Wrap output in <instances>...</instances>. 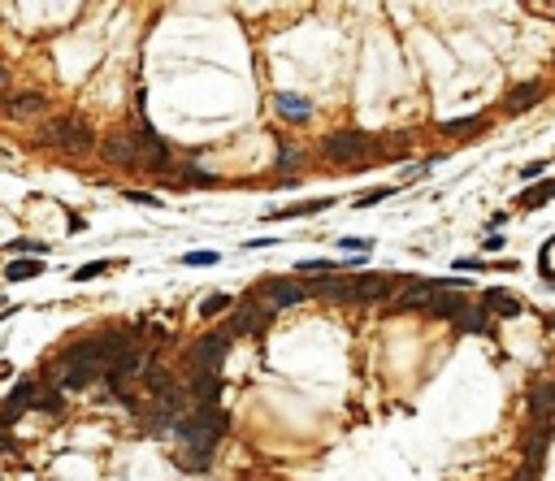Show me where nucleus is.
Instances as JSON below:
<instances>
[{
    "label": "nucleus",
    "mask_w": 555,
    "mask_h": 481,
    "mask_svg": "<svg viewBox=\"0 0 555 481\" xmlns=\"http://www.w3.org/2000/svg\"><path fill=\"white\" fill-rule=\"evenodd\" d=\"M135 139H139V157H143V165H148V169H165V161H169V147H165V139H157V131H152V126H148V121H139Z\"/></svg>",
    "instance_id": "nucleus-12"
},
{
    "label": "nucleus",
    "mask_w": 555,
    "mask_h": 481,
    "mask_svg": "<svg viewBox=\"0 0 555 481\" xmlns=\"http://www.w3.org/2000/svg\"><path fill=\"white\" fill-rule=\"evenodd\" d=\"M105 269H109V261H91V265H83V269L74 273V277H79V282H91V277H100Z\"/></svg>",
    "instance_id": "nucleus-26"
},
{
    "label": "nucleus",
    "mask_w": 555,
    "mask_h": 481,
    "mask_svg": "<svg viewBox=\"0 0 555 481\" xmlns=\"http://www.w3.org/2000/svg\"><path fill=\"white\" fill-rule=\"evenodd\" d=\"M9 113L13 117H35V113H44V91H9Z\"/></svg>",
    "instance_id": "nucleus-16"
},
{
    "label": "nucleus",
    "mask_w": 555,
    "mask_h": 481,
    "mask_svg": "<svg viewBox=\"0 0 555 481\" xmlns=\"http://www.w3.org/2000/svg\"><path fill=\"white\" fill-rule=\"evenodd\" d=\"M386 195H395V191H391V187H382V191H369V195H360V209L377 204V199H386Z\"/></svg>",
    "instance_id": "nucleus-29"
},
{
    "label": "nucleus",
    "mask_w": 555,
    "mask_h": 481,
    "mask_svg": "<svg viewBox=\"0 0 555 481\" xmlns=\"http://www.w3.org/2000/svg\"><path fill=\"white\" fill-rule=\"evenodd\" d=\"M278 113H282V117H308L313 113V100L295 95V91H278Z\"/></svg>",
    "instance_id": "nucleus-18"
},
{
    "label": "nucleus",
    "mask_w": 555,
    "mask_h": 481,
    "mask_svg": "<svg viewBox=\"0 0 555 481\" xmlns=\"http://www.w3.org/2000/svg\"><path fill=\"white\" fill-rule=\"evenodd\" d=\"M61 399H65V390H61V386H53L48 377H31V382H22V386L9 395V403H5V429H9L22 412H31V408L61 412Z\"/></svg>",
    "instance_id": "nucleus-2"
},
{
    "label": "nucleus",
    "mask_w": 555,
    "mask_h": 481,
    "mask_svg": "<svg viewBox=\"0 0 555 481\" xmlns=\"http://www.w3.org/2000/svg\"><path fill=\"white\" fill-rule=\"evenodd\" d=\"M482 308H486L490 317H521V299H516V295H508V291H486Z\"/></svg>",
    "instance_id": "nucleus-15"
},
{
    "label": "nucleus",
    "mask_w": 555,
    "mask_h": 481,
    "mask_svg": "<svg viewBox=\"0 0 555 481\" xmlns=\"http://www.w3.org/2000/svg\"><path fill=\"white\" fill-rule=\"evenodd\" d=\"M369 147H373V139L365 131H343L321 143L325 161H339V165H369Z\"/></svg>",
    "instance_id": "nucleus-5"
},
{
    "label": "nucleus",
    "mask_w": 555,
    "mask_h": 481,
    "mask_svg": "<svg viewBox=\"0 0 555 481\" xmlns=\"http://www.w3.org/2000/svg\"><path fill=\"white\" fill-rule=\"evenodd\" d=\"M551 403H555V386L547 382V386L534 390V399H529V412H534L538 421H551Z\"/></svg>",
    "instance_id": "nucleus-21"
},
{
    "label": "nucleus",
    "mask_w": 555,
    "mask_h": 481,
    "mask_svg": "<svg viewBox=\"0 0 555 481\" xmlns=\"http://www.w3.org/2000/svg\"><path fill=\"white\" fill-rule=\"evenodd\" d=\"M226 308H230V295H209L204 303H200V317H217Z\"/></svg>",
    "instance_id": "nucleus-24"
},
{
    "label": "nucleus",
    "mask_w": 555,
    "mask_h": 481,
    "mask_svg": "<svg viewBox=\"0 0 555 481\" xmlns=\"http://www.w3.org/2000/svg\"><path fill=\"white\" fill-rule=\"evenodd\" d=\"M538 100H542V83H521V87H512V95L503 100V105H508V109L516 113V109H529V105H538Z\"/></svg>",
    "instance_id": "nucleus-17"
},
{
    "label": "nucleus",
    "mask_w": 555,
    "mask_h": 481,
    "mask_svg": "<svg viewBox=\"0 0 555 481\" xmlns=\"http://www.w3.org/2000/svg\"><path fill=\"white\" fill-rule=\"evenodd\" d=\"M269 308L265 303H256V299H243L239 308H235V317H230V325H226V330L230 334H265V325H269Z\"/></svg>",
    "instance_id": "nucleus-8"
},
{
    "label": "nucleus",
    "mask_w": 555,
    "mask_h": 481,
    "mask_svg": "<svg viewBox=\"0 0 555 481\" xmlns=\"http://www.w3.org/2000/svg\"><path fill=\"white\" fill-rule=\"evenodd\" d=\"M464 308H469V299H464V291L456 286V291H443V295L430 303V308H425V317H434V321H456Z\"/></svg>",
    "instance_id": "nucleus-13"
},
{
    "label": "nucleus",
    "mask_w": 555,
    "mask_h": 481,
    "mask_svg": "<svg viewBox=\"0 0 555 481\" xmlns=\"http://www.w3.org/2000/svg\"><path fill=\"white\" fill-rule=\"evenodd\" d=\"M226 412L221 408H195L191 416H183L178 425H174V438H178V451H174V460H178V468L187 473H200L209 468L213 451H217V438L226 434Z\"/></svg>",
    "instance_id": "nucleus-1"
},
{
    "label": "nucleus",
    "mask_w": 555,
    "mask_h": 481,
    "mask_svg": "<svg viewBox=\"0 0 555 481\" xmlns=\"http://www.w3.org/2000/svg\"><path fill=\"white\" fill-rule=\"evenodd\" d=\"M13 251H35V256H44V243H31V239H18Z\"/></svg>",
    "instance_id": "nucleus-30"
},
{
    "label": "nucleus",
    "mask_w": 555,
    "mask_h": 481,
    "mask_svg": "<svg viewBox=\"0 0 555 481\" xmlns=\"http://www.w3.org/2000/svg\"><path fill=\"white\" fill-rule=\"evenodd\" d=\"M295 165V152L291 147H282V157H278V169H291Z\"/></svg>",
    "instance_id": "nucleus-32"
},
{
    "label": "nucleus",
    "mask_w": 555,
    "mask_h": 481,
    "mask_svg": "<svg viewBox=\"0 0 555 481\" xmlns=\"http://www.w3.org/2000/svg\"><path fill=\"white\" fill-rule=\"evenodd\" d=\"M542 165H547V161H529V165L521 169V178H538V173H542Z\"/></svg>",
    "instance_id": "nucleus-31"
},
{
    "label": "nucleus",
    "mask_w": 555,
    "mask_h": 481,
    "mask_svg": "<svg viewBox=\"0 0 555 481\" xmlns=\"http://www.w3.org/2000/svg\"><path fill=\"white\" fill-rule=\"evenodd\" d=\"M126 199H135V204H148V209H161V195H148V191H131Z\"/></svg>",
    "instance_id": "nucleus-28"
},
{
    "label": "nucleus",
    "mask_w": 555,
    "mask_h": 481,
    "mask_svg": "<svg viewBox=\"0 0 555 481\" xmlns=\"http://www.w3.org/2000/svg\"><path fill=\"white\" fill-rule=\"evenodd\" d=\"M44 273V265L31 256V261H13L9 269H5V277H9V282H27V277H39Z\"/></svg>",
    "instance_id": "nucleus-22"
},
{
    "label": "nucleus",
    "mask_w": 555,
    "mask_h": 481,
    "mask_svg": "<svg viewBox=\"0 0 555 481\" xmlns=\"http://www.w3.org/2000/svg\"><path fill=\"white\" fill-rule=\"evenodd\" d=\"M551 195H555V178H547V183H534V187H525V195H521V209H542Z\"/></svg>",
    "instance_id": "nucleus-19"
},
{
    "label": "nucleus",
    "mask_w": 555,
    "mask_h": 481,
    "mask_svg": "<svg viewBox=\"0 0 555 481\" xmlns=\"http://www.w3.org/2000/svg\"><path fill=\"white\" fill-rule=\"evenodd\" d=\"M395 286L399 282L386 273H356V303H382L395 295Z\"/></svg>",
    "instance_id": "nucleus-9"
},
{
    "label": "nucleus",
    "mask_w": 555,
    "mask_h": 481,
    "mask_svg": "<svg viewBox=\"0 0 555 481\" xmlns=\"http://www.w3.org/2000/svg\"><path fill=\"white\" fill-rule=\"evenodd\" d=\"M551 429H555V421H538V429L529 434V468H534L538 460H542V451H547V438H551Z\"/></svg>",
    "instance_id": "nucleus-20"
},
{
    "label": "nucleus",
    "mask_w": 555,
    "mask_h": 481,
    "mask_svg": "<svg viewBox=\"0 0 555 481\" xmlns=\"http://www.w3.org/2000/svg\"><path fill=\"white\" fill-rule=\"evenodd\" d=\"M451 330H456V334H486V330H490V312H486V308H473V303H469V308H464L456 321H451Z\"/></svg>",
    "instance_id": "nucleus-14"
},
{
    "label": "nucleus",
    "mask_w": 555,
    "mask_h": 481,
    "mask_svg": "<svg viewBox=\"0 0 555 481\" xmlns=\"http://www.w3.org/2000/svg\"><path fill=\"white\" fill-rule=\"evenodd\" d=\"M313 299L325 303H356V277H313Z\"/></svg>",
    "instance_id": "nucleus-11"
},
{
    "label": "nucleus",
    "mask_w": 555,
    "mask_h": 481,
    "mask_svg": "<svg viewBox=\"0 0 555 481\" xmlns=\"http://www.w3.org/2000/svg\"><path fill=\"white\" fill-rule=\"evenodd\" d=\"M230 330H213V334H204L200 343H191V351H187V360H183V369H187V382L191 377H221V364H226V351H230Z\"/></svg>",
    "instance_id": "nucleus-3"
},
{
    "label": "nucleus",
    "mask_w": 555,
    "mask_h": 481,
    "mask_svg": "<svg viewBox=\"0 0 555 481\" xmlns=\"http://www.w3.org/2000/svg\"><path fill=\"white\" fill-rule=\"evenodd\" d=\"M477 126H482V117H456V121H443L447 135H473Z\"/></svg>",
    "instance_id": "nucleus-23"
},
{
    "label": "nucleus",
    "mask_w": 555,
    "mask_h": 481,
    "mask_svg": "<svg viewBox=\"0 0 555 481\" xmlns=\"http://www.w3.org/2000/svg\"><path fill=\"white\" fill-rule=\"evenodd\" d=\"M443 291H456V286H451V282H438V277H417V282H408V286L395 295V308H403V312L421 308V312H425Z\"/></svg>",
    "instance_id": "nucleus-7"
},
{
    "label": "nucleus",
    "mask_w": 555,
    "mask_h": 481,
    "mask_svg": "<svg viewBox=\"0 0 555 481\" xmlns=\"http://www.w3.org/2000/svg\"><path fill=\"white\" fill-rule=\"evenodd\" d=\"M183 265H217V251H187Z\"/></svg>",
    "instance_id": "nucleus-27"
},
{
    "label": "nucleus",
    "mask_w": 555,
    "mask_h": 481,
    "mask_svg": "<svg viewBox=\"0 0 555 481\" xmlns=\"http://www.w3.org/2000/svg\"><path fill=\"white\" fill-rule=\"evenodd\" d=\"M308 295H313V282H304V277H269V282H261L256 295H247V299H265V308L278 312V308L304 303Z\"/></svg>",
    "instance_id": "nucleus-4"
},
{
    "label": "nucleus",
    "mask_w": 555,
    "mask_h": 481,
    "mask_svg": "<svg viewBox=\"0 0 555 481\" xmlns=\"http://www.w3.org/2000/svg\"><path fill=\"white\" fill-rule=\"evenodd\" d=\"M39 143H53L61 152H87L91 147V131L79 121V117H57L39 131Z\"/></svg>",
    "instance_id": "nucleus-6"
},
{
    "label": "nucleus",
    "mask_w": 555,
    "mask_h": 481,
    "mask_svg": "<svg viewBox=\"0 0 555 481\" xmlns=\"http://www.w3.org/2000/svg\"><path fill=\"white\" fill-rule=\"evenodd\" d=\"M334 199H313V204H291V209H282V217H304V213H321V209H330Z\"/></svg>",
    "instance_id": "nucleus-25"
},
{
    "label": "nucleus",
    "mask_w": 555,
    "mask_h": 481,
    "mask_svg": "<svg viewBox=\"0 0 555 481\" xmlns=\"http://www.w3.org/2000/svg\"><path fill=\"white\" fill-rule=\"evenodd\" d=\"M105 161H113V165H143V157H139V139L135 135H126V131H113L109 139H105Z\"/></svg>",
    "instance_id": "nucleus-10"
}]
</instances>
